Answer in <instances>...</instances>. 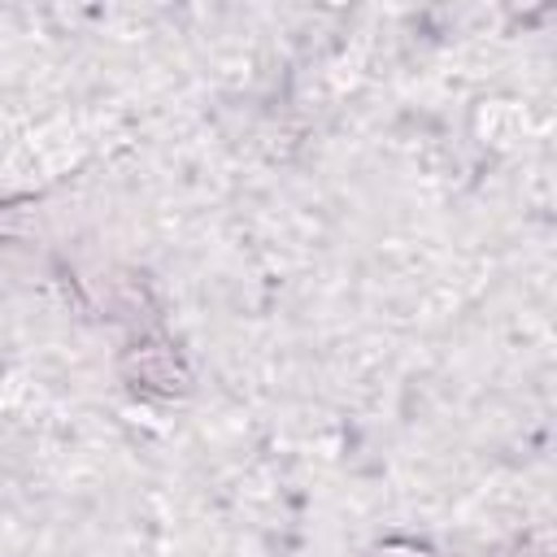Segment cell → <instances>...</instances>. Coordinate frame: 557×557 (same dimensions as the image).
<instances>
[{"mask_svg": "<svg viewBox=\"0 0 557 557\" xmlns=\"http://www.w3.org/2000/svg\"><path fill=\"white\" fill-rule=\"evenodd\" d=\"M126 366L139 374V383H148L157 392H183L187 387V370L170 348H157V344L152 348H135Z\"/></svg>", "mask_w": 557, "mask_h": 557, "instance_id": "6da1fadb", "label": "cell"}, {"mask_svg": "<svg viewBox=\"0 0 557 557\" xmlns=\"http://www.w3.org/2000/svg\"><path fill=\"white\" fill-rule=\"evenodd\" d=\"M379 557H431V553L418 548V544H400V540H392V544L379 548Z\"/></svg>", "mask_w": 557, "mask_h": 557, "instance_id": "7a4b0ae2", "label": "cell"}]
</instances>
